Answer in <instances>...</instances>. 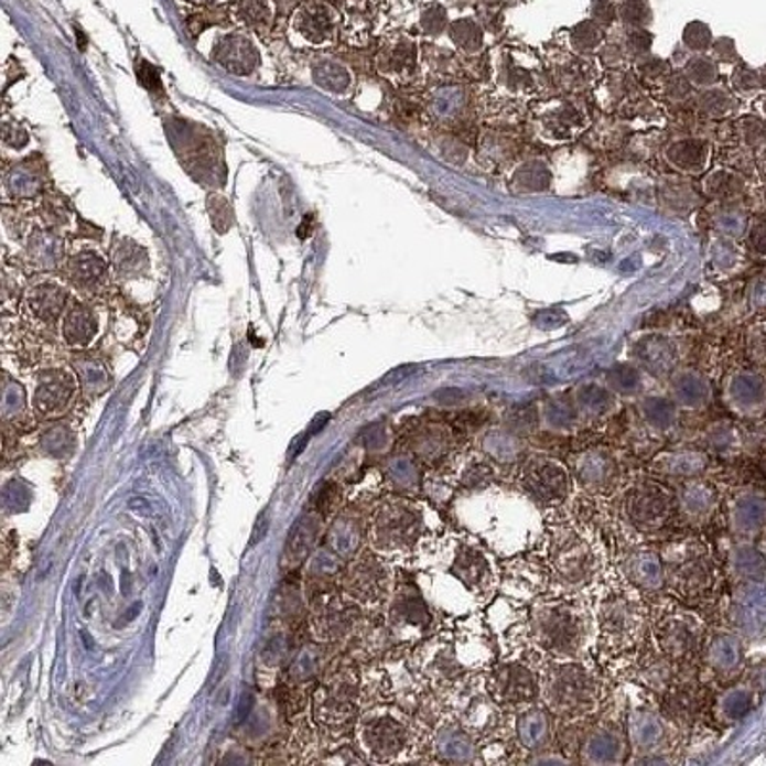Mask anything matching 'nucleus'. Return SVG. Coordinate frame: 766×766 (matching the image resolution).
I'll return each mask as SVG.
<instances>
[{
	"label": "nucleus",
	"mask_w": 766,
	"mask_h": 766,
	"mask_svg": "<svg viewBox=\"0 0 766 766\" xmlns=\"http://www.w3.org/2000/svg\"><path fill=\"white\" fill-rule=\"evenodd\" d=\"M617 7L613 4L612 0H594L592 2V18L594 22L598 25H612L617 18Z\"/></svg>",
	"instance_id": "nucleus-57"
},
{
	"label": "nucleus",
	"mask_w": 766,
	"mask_h": 766,
	"mask_svg": "<svg viewBox=\"0 0 766 766\" xmlns=\"http://www.w3.org/2000/svg\"><path fill=\"white\" fill-rule=\"evenodd\" d=\"M454 445L453 430L445 423H422L410 433L409 449L417 458L438 462L449 456Z\"/></svg>",
	"instance_id": "nucleus-40"
},
{
	"label": "nucleus",
	"mask_w": 766,
	"mask_h": 766,
	"mask_svg": "<svg viewBox=\"0 0 766 766\" xmlns=\"http://www.w3.org/2000/svg\"><path fill=\"white\" fill-rule=\"evenodd\" d=\"M197 2H202V4H219L223 0H197Z\"/></svg>",
	"instance_id": "nucleus-61"
},
{
	"label": "nucleus",
	"mask_w": 766,
	"mask_h": 766,
	"mask_svg": "<svg viewBox=\"0 0 766 766\" xmlns=\"http://www.w3.org/2000/svg\"><path fill=\"white\" fill-rule=\"evenodd\" d=\"M539 422L547 431L554 433H570L575 430L581 417L576 412L575 402L565 401L560 397H552L539 409Z\"/></svg>",
	"instance_id": "nucleus-45"
},
{
	"label": "nucleus",
	"mask_w": 766,
	"mask_h": 766,
	"mask_svg": "<svg viewBox=\"0 0 766 766\" xmlns=\"http://www.w3.org/2000/svg\"><path fill=\"white\" fill-rule=\"evenodd\" d=\"M2 140H4V144H7V147L20 150V148L25 147V144L30 142V134H28V131H25L22 125L18 123V121L4 119V127H2Z\"/></svg>",
	"instance_id": "nucleus-55"
},
{
	"label": "nucleus",
	"mask_w": 766,
	"mask_h": 766,
	"mask_svg": "<svg viewBox=\"0 0 766 766\" xmlns=\"http://www.w3.org/2000/svg\"><path fill=\"white\" fill-rule=\"evenodd\" d=\"M760 83H763V85L766 87V69L763 72V75H760Z\"/></svg>",
	"instance_id": "nucleus-62"
},
{
	"label": "nucleus",
	"mask_w": 766,
	"mask_h": 766,
	"mask_svg": "<svg viewBox=\"0 0 766 766\" xmlns=\"http://www.w3.org/2000/svg\"><path fill=\"white\" fill-rule=\"evenodd\" d=\"M621 518L638 533H659L677 518V495L654 475L635 479L621 490Z\"/></svg>",
	"instance_id": "nucleus-11"
},
{
	"label": "nucleus",
	"mask_w": 766,
	"mask_h": 766,
	"mask_svg": "<svg viewBox=\"0 0 766 766\" xmlns=\"http://www.w3.org/2000/svg\"><path fill=\"white\" fill-rule=\"evenodd\" d=\"M526 635L539 654L560 661H586L596 646L591 602L579 594L540 596L529 604Z\"/></svg>",
	"instance_id": "nucleus-1"
},
{
	"label": "nucleus",
	"mask_w": 766,
	"mask_h": 766,
	"mask_svg": "<svg viewBox=\"0 0 766 766\" xmlns=\"http://www.w3.org/2000/svg\"><path fill=\"white\" fill-rule=\"evenodd\" d=\"M596 646L607 657L635 656L650 636L651 613L643 592L623 576H606L591 592Z\"/></svg>",
	"instance_id": "nucleus-3"
},
{
	"label": "nucleus",
	"mask_w": 766,
	"mask_h": 766,
	"mask_svg": "<svg viewBox=\"0 0 766 766\" xmlns=\"http://www.w3.org/2000/svg\"><path fill=\"white\" fill-rule=\"evenodd\" d=\"M386 623L389 633L399 636L407 633L420 636L431 628L433 615L417 584L395 583L393 594L386 606Z\"/></svg>",
	"instance_id": "nucleus-25"
},
{
	"label": "nucleus",
	"mask_w": 766,
	"mask_h": 766,
	"mask_svg": "<svg viewBox=\"0 0 766 766\" xmlns=\"http://www.w3.org/2000/svg\"><path fill=\"white\" fill-rule=\"evenodd\" d=\"M711 43H713V35H711V30H709L705 23H688V28L684 30V44H687L688 48L703 52L708 51Z\"/></svg>",
	"instance_id": "nucleus-53"
},
{
	"label": "nucleus",
	"mask_w": 766,
	"mask_h": 766,
	"mask_svg": "<svg viewBox=\"0 0 766 766\" xmlns=\"http://www.w3.org/2000/svg\"><path fill=\"white\" fill-rule=\"evenodd\" d=\"M651 693H646L644 700L628 703L625 709L628 747L635 755L633 763H672L671 747L680 730L663 715L659 705L651 703Z\"/></svg>",
	"instance_id": "nucleus-10"
},
{
	"label": "nucleus",
	"mask_w": 766,
	"mask_h": 766,
	"mask_svg": "<svg viewBox=\"0 0 766 766\" xmlns=\"http://www.w3.org/2000/svg\"><path fill=\"white\" fill-rule=\"evenodd\" d=\"M422 28L430 35H439L446 28V12L441 7H431L422 14Z\"/></svg>",
	"instance_id": "nucleus-56"
},
{
	"label": "nucleus",
	"mask_w": 766,
	"mask_h": 766,
	"mask_svg": "<svg viewBox=\"0 0 766 766\" xmlns=\"http://www.w3.org/2000/svg\"><path fill=\"white\" fill-rule=\"evenodd\" d=\"M659 709L679 730L693 729L700 721L703 709V692L693 680H677L659 698Z\"/></svg>",
	"instance_id": "nucleus-33"
},
{
	"label": "nucleus",
	"mask_w": 766,
	"mask_h": 766,
	"mask_svg": "<svg viewBox=\"0 0 766 766\" xmlns=\"http://www.w3.org/2000/svg\"><path fill=\"white\" fill-rule=\"evenodd\" d=\"M663 560L665 591L687 606H700L715 592L719 571L711 548L698 537L669 540L659 548Z\"/></svg>",
	"instance_id": "nucleus-7"
},
{
	"label": "nucleus",
	"mask_w": 766,
	"mask_h": 766,
	"mask_svg": "<svg viewBox=\"0 0 766 766\" xmlns=\"http://www.w3.org/2000/svg\"><path fill=\"white\" fill-rule=\"evenodd\" d=\"M688 77L698 83V85H711L715 83L716 69L713 66V62H709L705 58H695L688 64L687 69Z\"/></svg>",
	"instance_id": "nucleus-54"
},
{
	"label": "nucleus",
	"mask_w": 766,
	"mask_h": 766,
	"mask_svg": "<svg viewBox=\"0 0 766 766\" xmlns=\"http://www.w3.org/2000/svg\"><path fill=\"white\" fill-rule=\"evenodd\" d=\"M339 589L365 607L366 612H374L378 607L387 606L393 594V571L384 555L374 552L373 548L366 544L350 558L342 575Z\"/></svg>",
	"instance_id": "nucleus-13"
},
{
	"label": "nucleus",
	"mask_w": 766,
	"mask_h": 766,
	"mask_svg": "<svg viewBox=\"0 0 766 766\" xmlns=\"http://www.w3.org/2000/svg\"><path fill=\"white\" fill-rule=\"evenodd\" d=\"M677 495V518L690 527L705 526L715 516L719 493L705 477L680 482Z\"/></svg>",
	"instance_id": "nucleus-32"
},
{
	"label": "nucleus",
	"mask_w": 766,
	"mask_h": 766,
	"mask_svg": "<svg viewBox=\"0 0 766 766\" xmlns=\"http://www.w3.org/2000/svg\"><path fill=\"white\" fill-rule=\"evenodd\" d=\"M353 734L368 763H395L414 749L412 719L393 701L360 709Z\"/></svg>",
	"instance_id": "nucleus-8"
},
{
	"label": "nucleus",
	"mask_w": 766,
	"mask_h": 766,
	"mask_svg": "<svg viewBox=\"0 0 766 766\" xmlns=\"http://www.w3.org/2000/svg\"><path fill=\"white\" fill-rule=\"evenodd\" d=\"M72 292L87 300L110 303L116 288L110 256H106L93 240H79L69 248L64 267L60 270Z\"/></svg>",
	"instance_id": "nucleus-15"
},
{
	"label": "nucleus",
	"mask_w": 766,
	"mask_h": 766,
	"mask_svg": "<svg viewBox=\"0 0 766 766\" xmlns=\"http://www.w3.org/2000/svg\"><path fill=\"white\" fill-rule=\"evenodd\" d=\"M680 665L671 661L669 657L657 650L648 636V640L636 650L630 663V671L635 675L638 687L650 692L654 698H661L669 688L679 680Z\"/></svg>",
	"instance_id": "nucleus-28"
},
{
	"label": "nucleus",
	"mask_w": 766,
	"mask_h": 766,
	"mask_svg": "<svg viewBox=\"0 0 766 766\" xmlns=\"http://www.w3.org/2000/svg\"><path fill=\"white\" fill-rule=\"evenodd\" d=\"M734 657H736V643L730 636H708V643L701 651V659L708 667V671L713 672V677H726L736 665Z\"/></svg>",
	"instance_id": "nucleus-46"
},
{
	"label": "nucleus",
	"mask_w": 766,
	"mask_h": 766,
	"mask_svg": "<svg viewBox=\"0 0 766 766\" xmlns=\"http://www.w3.org/2000/svg\"><path fill=\"white\" fill-rule=\"evenodd\" d=\"M207 213L215 230L219 234H225L234 227V209L233 204L228 202L227 196H223L220 192H212L207 196Z\"/></svg>",
	"instance_id": "nucleus-47"
},
{
	"label": "nucleus",
	"mask_w": 766,
	"mask_h": 766,
	"mask_svg": "<svg viewBox=\"0 0 766 766\" xmlns=\"http://www.w3.org/2000/svg\"><path fill=\"white\" fill-rule=\"evenodd\" d=\"M342 30V15L326 0H306L290 20V43L298 48L326 51L334 46Z\"/></svg>",
	"instance_id": "nucleus-22"
},
{
	"label": "nucleus",
	"mask_w": 766,
	"mask_h": 766,
	"mask_svg": "<svg viewBox=\"0 0 766 766\" xmlns=\"http://www.w3.org/2000/svg\"><path fill=\"white\" fill-rule=\"evenodd\" d=\"M540 669L521 654L498 659L485 675L487 690L503 711H518L540 701Z\"/></svg>",
	"instance_id": "nucleus-14"
},
{
	"label": "nucleus",
	"mask_w": 766,
	"mask_h": 766,
	"mask_svg": "<svg viewBox=\"0 0 766 766\" xmlns=\"http://www.w3.org/2000/svg\"><path fill=\"white\" fill-rule=\"evenodd\" d=\"M606 682L586 661L548 659L540 669V701L555 721L579 723L598 715L606 703Z\"/></svg>",
	"instance_id": "nucleus-4"
},
{
	"label": "nucleus",
	"mask_w": 766,
	"mask_h": 766,
	"mask_svg": "<svg viewBox=\"0 0 766 766\" xmlns=\"http://www.w3.org/2000/svg\"><path fill=\"white\" fill-rule=\"evenodd\" d=\"M446 575L453 576L475 600L493 598L500 586V571L495 558L477 540L464 537L454 542Z\"/></svg>",
	"instance_id": "nucleus-20"
},
{
	"label": "nucleus",
	"mask_w": 766,
	"mask_h": 766,
	"mask_svg": "<svg viewBox=\"0 0 766 766\" xmlns=\"http://www.w3.org/2000/svg\"><path fill=\"white\" fill-rule=\"evenodd\" d=\"M571 37H573V44H575L576 48L591 51L594 46H598L600 41L604 37V33H602L596 22H581L571 33Z\"/></svg>",
	"instance_id": "nucleus-52"
},
{
	"label": "nucleus",
	"mask_w": 766,
	"mask_h": 766,
	"mask_svg": "<svg viewBox=\"0 0 766 766\" xmlns=\"http://www.w3.org/2000/svg\"><path fill=\"white\" fill-rule=\"evenodd\" d=\"M368 547L386 560L407 558L422 548L431 535L423 504L404 497H386L374 506L366 526Z\"/></svg>",
	"instance_id": "nucleus-5"
},
{
	"label": "nucleus",
	"mask_w": 766,
	"mask_h": 766,
	"mask_svg": "<svg viewBox=\"0 0 766 766\" xmlns=\"http://www.w3.org/2000/svg\"><path fill=\"white\" fill-rule=\"evenodd\" d=\"M449 33H451L454 44L460 46L462 51L474 52L482 46V28L472 18L454 22Z\"/></svg>",
	"instance_id": "nucleus-49"
},
{
	"label": "nucleus",
	"mask_w": 766,
	"mask_h": 766,
	"mask_svg": "<svg viewBox=\"0 0 766 766\" xmlns=\"http://www.w3.org/2000/svg\"><path fill=\"white\" fill-rule=\"evenodd\" d=\"M67 253H69L67 236L37 223L22 244V256L14 261L22 265L23 269L31 274H46V272H60Z\"/></svg>",
	"instance_id": "nucleus-26"
},
{
	"label": "nucleus",
	"mask_w": 766,
	"mask_h": 766,
	"mask_svg": "<svg viewBox=\"0 0 766 766\" xmlns=\"http://www.w3.org/2000/svg\"><path fill=\"white\" fill-rule=\"evenodd\" d=\"M212 60L236 77H251L261 67V51L244 31H228L213 44Z\"/></svg>",
	"instance_id": "nucleus-29"
},
{
	"label": "nucleus",
	"mask_w": 766,
	"mask_h": 766,
	"mask_svg": "<svg viewBox=\"0 0 766 766\" xmlns=\"http://www.w3.org/2000/svg\"><path fill=\"white\" fill-rule=\"evenodd\" d=\"M734 83H736L737 88H742L745 93H749V90L757 88V85H759L757 75L749 72V69H737V74L734 75Z\"/></svg>",
	"instance_id": "nucleus-59"
},
{
	"label": "nucleus",
	"mask_w": 766,
	"mask_h": 766,
	"mask_svg": "<svg viewBox=\"0 0 766 766\" xmlns=\"http://www.w3.org/2000/svg\"><path fill=\"white\" fill-rule=\"evenodd\" d=\"M550 581L552 575L544 560L535 562L529 558H514L500 571L498 589L516 604H533L535 600L547 592Z\"/></svg>",
	"instance_id": "nucleus-27"
},
{
	"label": "nucleus",
	"mask_w": 766,
	"mask_h": 766,
	"mask_svg": "<svg viewBox=\"0 0 766 766\" xmlns=\"http://www.w3.org/2000/svg\"><path fill=\"white\" fill-rule=\"evenodd\" d=\"M110 309L103 301L72 295L58 324V339L69 353L93 349L108 326Z\"/></svg>",
	"instance_id": "nucleus-21"
},
{
	"label": "nucleus",
	"mask_w": 766,
	"mask_h": 766,
	"mask_svg": "<svg viewBox=\"0 0 766 766\" xmlns=\"http://www.w3.org/2000/svg\"><path fill=\"white\" fill-rule=\"evenodd\" d=\"M752 246L755 251L766 253V223H759L757 227L753 228Z\"/></svg>",
	"instance_id": "nucleus-60"
},
{
	"label": "nucleus",
	"mask_w": 766,
	"mask_h": 766,
	"mask_svg": "<svg viewBox=\"0 0 766 766\" xmlns=\"http://www.w3.org/2000/svg\"><path fill=\"white\" fill-rule=\"evenodd\" d=\"M542 560L552 581L568 594H591L607 571V552L602 537L576 519L558 521L542 537Z\"/></svg>",
	"instance_id": "nucleus-2"
},
{
	"label": "nucleus",
	"mask_w": 766,
	"mask_h": 766,
	"mask_svg": "<svg viewBox=\"0 0 766 766\" xmlns=\"http://www.w3.org/2000/svg\"><path fill=\"white\" fill-rule=\"evenodd\" d=\"M33 378L31 391V412L41 420H56L66 417L77 407L83 397L79 376L72 363H54L44 366Z\"/></svg>",
	"instance_id": "nucleus-17"
},
{
	"label": "nucleus",
	"mask_w": 766,
	"mask_h": 766,
	"mask_svg": "<svg viewBox=\"0 0 766 766\" xmlns=\"http://www.w3.org/2000/svg\"><path fill=\"white\" fill-rule=\"evenodd\" d=\"M671 152H677V155L672 158L675 165H679L684 171H698L703 165V158H705L700 142H693V140L675 144Z\"/></svg>",
	"instance_id": "nucleus-50"
},
{
	"label": "nucleus",
	"mask_w": 766,
	"mask_h": 766,
	"mask_svg": "<svg viewBox=\"0 0 766 766\" xmlns=\"http://www.w3.org/2000/svg\"><path fill=\"white\" fill-rule=\"evenodd\" d=\"M31 202H33V212L37 215V220L41 225L52 228V230H58L67 238L72 234L77 233L79 217L74 212L72 204L60 192L48 188L43 196H39L37 199H31Z\"/></svg>",
	"instance_id": "nucleus-39"
},
{
	"label": "nucleus",
	"mask_w": 766,
	"mask_h": 766,
	"mask_svg": "<svg viewBox=\"0 0 766 766\" xmlns=\"http://www.w3.org/2000/svg\"><path fill=\"white\" fill-rule=\"evenodd\" d=\"M617 573L643 592L644 596L665 591L663 560L659 554V548H628L619 560Z\"/></svg>",
	"instance_id": "nucleus-30"
},
{
	"label": "nucleus",
	"mask_w": 766,
	"mask_h": 766,
	"mask_svg": "<svg viewBox=\"0 0 766 766\" xmlns=\"http://www.w3.org/2000/svg\"><path fill=\"white\" fill-rule=\"evenodd\" d=\"M418 48L410 39H393L381 44L376 54V69L395 83H407L417 74Z\"/></svg>",
	"instance_id": "nucleus-37"
},
{
	"label": "nucleus",
	"mask_w": 766,
	"mask_h": 766,
	"mask_svg": "<svg viewBox=\"0 0 766 766\" xmlns=\"http://www.w3.org/2000/svg\"><path fill=\"white\" fill-rule=\"evenodd\" d=\"M650 44L651 35L648 31L635 30L628 35V46H630V51L636 52V54L648 52Z\"/></svg>",
	"instance_id": "nucleus-58"
},
{
	"label": "nucleus",
	"mask_w": 766,
	"mask_h": 766,
	"mask_svg": "<svg viewBox=\"0 0 766 766\" xmlns=\"http://www.w3.org/2000/svg\"><path fill=\"white\" fill-rule=\"evenodd\" d=\"M511 715H514V723L510 724L511 740L518 744L519 749H524L529 755L554 752L555 742H558L555 716L542 701L511 711Z\"/></svg>",
	"instance_id": "nucleus-24"
},
{
	"label": "nucleus",
	"mask_w": 766,
	"mask_h": 766,
	"mask_svg": "<svg viewBox=\"0 0 766 766\" xmlns=\"http://www.w3.org/2000/svg\"><path fill=\"white\" fill-rule=\"evenodd\" d=\"M479 453L489 458L495 466H519L526 458L524 435L510 430L508 425H497L483 431L477 439Z\"/></svg>",
	"instance_id": "nucleus-36"
},
{
	"label": "nucleus",
	"mask_w": 766,
	"mask_h": 766,
	"mask_svg": "<svg viewBox=\"0 0 766 766\" xmlns=\"http://www.w3.org/2000/svg\"><path fill=\"white\" fill-rule=\"evenodd\" d=\"M675 402L682 409L698 410L708 402V389L698 378L675 386Z\"/></svg>",
	"instance_id": "nucleus-48"
},
{
	"label": "nucleus",
	"mask_w": 766,
	"mask_h": 766,
	"mask_svg": "<svg viewBox=\"0 0 766 766\" xmlns=\"http://www.w3.org/2000/svg\"><path fill=\"white\" fill-rule=\"evenodd\" d=\"M619 15L623 22L635 30H643L644 25H648L651 20L650 7L646 0H627L619 8Z\"/></svg>",
	"instance_id": "nucleus-51"
},
{
	"label": "nucleus",
	"mask_w": 766,
	"mask_h": 766,
	"mask_svg": "<svg viewBox=\"0 0 766 766\" xmlns=\"http://www.w3.org/2000/svg\"><path fill=\"white\" fill-rule=\"evenodd\" d=\"M309 74L314 87L321 88L322 93L334 96L337 100H347L353 96L355 75L339 56L324 52L313 54L309 60Z\"/></svg>",
	"instance_id": "nucleus-34"
},
{
	"label": "nucleus",
	"mask_w": 766,
	"mask_h": 766,
	"mask_svg": "<svg viewBox=\"0 0 766 766\" xmlns=\"http://www.w3.org/2000/svg\"><path fill=\"white\" fill-rule=\"evenodd\" d=\"M579 757L586 765H619L627 760L630 753L628 747L627 729H625V711L606 713L594 723L589 724L579 744Z\"/></svg>",
	"instance_id": "nucleus-23"
},
{
	"label": "nucleus",
	"mask_w": 766,
	"mask_h": 766,
	"mask_svg": "<svg viewBox=\"0 0 766 766\" xmlns=\"http://www.w3.org/2000/svg\"><path fill=\"white\" fill-rule=\"evenodd\" d=\"M363 709V675L353 657H337L322 672L313 692V721L321 732L342 742L353 732Z\"/></svg>",
	"instance_id": "nucleus-6"
},
{
	"label": "nucleus",
	"mask_w": 766,
	"mask_h": 766,
	"mask_svg": "<svg viewBox=\"0 0 766 766\" xmlns=\"http://www.w3.org/2000/svg\"><path fill=\"white\" fill-rule=\"evenodd\" d=\"M110 263L116 284L142 280L150 274L147 249L131 238H117L110 249Z\"/></svg>",
	"instance_id": "nucleus-38"
},
{
	"label": "nucleus",
	"mask_w": 766,
	"mask_h": 766,
	"mask_svg": "<svg viewBox=\"0 0 766 766\" xmlns=\"http://www.w3.org/2000/svg\"><path fill=\"white\" fill-rule=\"evenodd\" d=\"M518 489L540 510H555L570 503L576 485L568 462L535 453L518 466Z\"/></svg>",
	"instance_id": "nucleus-12"
},
{
	"label": "nucleus",
	"mask_w": 766,
	"mask_h": 766,
	"mask_svg": "<svg viewBox=\"0 0 766 766\" xmlns=\"http://www.w3.org/2000/svg\"><path fill=\"white\" fill-rule=\"evenodd\" d=\"M48 169L43 158L31 155L4 168L2 191L4 202H31L48 191Z\"/></svg>",
	"instance_id": "nucleus-31"
},
{
	"label": "nucleus",
	"mask_w": 766,
	"mask_h": 766,
	"mask_svg": "<svg viewBox=\"0 0 766 766\" xmlns=\"http://www.w3.org/2000/svg\"><path fill=\"white\" fill-rule=\"evenodd\" d=\"M709 454L700 449H672L657 453L650 462V474L661 479L688 482L703 477L709 470Z\"/></svg>",
	"instance_id": "nucleus-35"
},
{
	"label": "nucleus",
	"mask_w": 766,
	"mask_h": 766,
	"mask_svg": "<svg viewBox=\"0 0 766 766\" xmlns=\"http://www.w3.org/2000/svg\"><path fill=\"white\" fill-rule=\"evenodd\" d=\"M638 414L643 418L644 428L650 431L651 435H663L677 428L679 404L661 397H650L640 404Z\"/></svg>",
	"instance_id": "nucleus-44"
},
{
	"label": "nucleus",
	"mask_w": 766,
	"mask_h": 766,
	"mask_svg": "<svg viewBox=\"0 0 766 766\" xmlns=\"http://www.w3.org/2000/svg\"><path fill=\"white\" fill-rule=\"evenodd\" d=\"M650 640L671 661L687 667L700 661L708 643V627L698 613L682 602H667L651 615Z\"/></svg>",
	"instance_id": "nucleus-9"
},
{
	"label": "nucleus",
	"mask_w": 766,
	"mask_h": 766,
	"mask_svg": "<svg viewBox=\"0 0 766 766\" xmlns=\"http://www.w3.org/2000/svg\"><path fill=\"white\" fill-rule=\"evenodd\" d=\"M576 489L589 497L612 498L625 487V470L619 454L609 446H589L568 460Z\"/></svg>",
	"instance_id": "nucleus-19"
},
{
	"label": "nucleus",
	"mask_w": 766,
	"mask_h": 766,
	"mask_svg": "<svg viewBox=\"0 0 766 766\" xmlns=\"http://www.w3.org/2000/svg\"><path fill=\"white\" fill-rule=\"evenodd\" d=\"M72 295V288L60 272L33 274L23 293L18 314L33 328L58 336L60 319Z\"/></svg>",
	"instance_id": "nucleus-18"
},
{
	"label": "nucleus",
	"mask_w": 766,
	"mask_h": 766,
	"mask_svg": "<svg viewBox=\"0 0 766 766\" xmlns=\"http://www.w3.org/2000/svg\"><path fill=\"white\" fill-rule=\"evenodd\" d=\"M485 2H487V4H495V2H498V0H485Z\"/></svg>",
	"instance_id": "nucleus-63"
},
{
	"label": "nucleus",
	"mask_w": 766,
	"mask_h": 766,
	"mask_svg": "<svg viewBox=\"0 0 766 766\" xmlns=\"http://www.w3.org/2000/svg\"><path fill=\"white\" fill-rule=\"evenodd\" d=\"M573 402H575L579 417L586 422H600L604 418L612 417L617 410V399L613 397L612 391L598 386L579 389Z\"/></svg>",
	"instance_id": "nucleus-43"
},
{
	"label": "nucleus",
	"mask_w": 766,
	"mask_h": 766,
	"mask_svg": "<svg viewBox=\"0 0 766 766\" xmlns=\"http://www.w3.org/2000/svg\"><path fill=\"white\" fill-rule=\"evenodd\" d=\"M69 363H72L75 373L79 376L83 397L95 399V397L103 395L110 387L108 363L100 355H96L95 350L88 349L74 353V357H72Z\"/></svg>",
	"instance_id": "nucleus-41"
},
{
	"label": "nucleus",
	"mask_w": 766,
	"mask_h": 766,
	"mask_svg": "<svg viewBox=\"0 0 766 766\" xmlns=\"http://www.w3.org/2000/svg\"><path fill=\"white\" fill-rule=\"evenodd\" d=\"M409 665L423 687L435 692H451L472 672L460 659L454 633H439L420 643Z\"/></svg>",
	"instance_id": "nucleus-16"
},
{
	"label": "nucleus",
	"mask_w": 766,
	"mask_h": 766,
	"mask_svg": "<svg viewBox=\"0 0 766 766\" xmlns=\"http://www.w3.org/2000/svg\"><path fill=\"white\" fill-rule=\"evenodd\" d=\"M230 20L249 33L269 35L274 23V7L270 0H236Z\"/></svg>",
	"instance_id": "nucleus-42"
}]
</instances>
